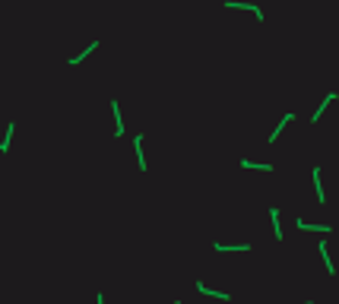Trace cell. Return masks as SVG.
Instances as JSON below:
<instances>
[{
  "label": "cell",
  "mask_w": 339,
  "mask_h": 304,
  "mask_svg": "<svg viewBox=\"0 0 339 304\" xmlns=\"http://www.w3.org/2000/svg\"><path fill=\"white\" fill-rule=\"evenodd\" d=\"M225 6H228V10H250L257 19H263V10L254 6V3H244V0H225Z\"/></svg>",
  "instance_id": "obj_1"
},
{
  "label": "cell",
  "mask_w": 339,
  "mask_h": 304,
  "mask_svg": "<svg viewBox=\"0 0 339 304\" xmlns=\"http://www.w3.org/2000/svg\"><path fill=\"white\" fill-rule=\"evenodd\" d=\"M219 254H247L250 244H213Z\"/></svg>",
  "instance_id": "obj_2"
},
{
  "label": "cell",
  "mask_w": 339,
  "mask_h": 304,
  "mask_svg": "<svg viewBox=\"0 0 339 304\" xmlns=\"http://www.w3.org/2000/svg\"><path fill=\"white\" fill-rule=\"evenodd\" d=\"M295 225H298L301 231H320V234L333 231V228H330V225H308V222H304V219H295Z\"/></svg>",
  "instance_id": "obj_3"
},
{
  "label": "cell",
  "mask_w": 339,
  "mask_h": 304,
  "mask_svg": "<svg viewBox=\"0 0 339 304\" xmlns=\"http://www.w3.org/2000/svg\"><path fill=\"white\" fill-rule=\"evenodd\" d=\"M111 111H114V136H124V120H120V105L111 101Z\"/></svg>",
  "instance_id": "obj_4"
},
{
  "label": "cell",
  "mask_w": 339,
  "mask_h": 304,
  "mask_svg": "<svg viewBox=\"0 0 339 304\" xmlns=\"http://www.w3.org/2000/svg\"><path fill=\"white\" fill-rule=\"evenodd\" d=\"M197 292H200V295H210V298H222V301H228V295H225V292H216V289H210V285H203V282H197Z\"/></svg>",
  "instance_id": "obj_5"
},
{
  "label": "cell",
  "mask_w": 339,
  "mask_h": 304,
  "mask_svg": "<svg viewBox=\"0 0 339 304\" xmlns=\"http://www.w3.org/2000/svg\"><path fill=\"white\" fill-rule=\"evenodd\" d=\"M133 149H136V162H140V168L146 171V155H143V136H133Z\"/></svg>",
  "instance_id": "obj_6"
},
{
  "label": "cell",
  "mask_w": 339,
  "mask_h": 304,
  "mask_svg": "<svg viewBox=\"0 0 339 304\" xmlns=\"http://www.w3.org/2000/svg\"><path fill=\"white\" fill-rule=\"evenodd\" d=\"M269 222H273V234H276V241H282V228H279V209H269Z\"/></svg>",
  "instance_id": "obj_7"
},
{
  "label": "cell",
  "mask_w": 339,
  "mask_h": 304,
  "mask_svg": "<svg viewBox=\"0 0 339 304\" xmlns=\"http://www.w3.org/2000/svg\"><path fill=\"white\" fill-rule=\"evenodd\" d=\"M311 175H314V190H317V203L324 206V184H320V168H314V171H311Z\"/></svg>",
  "instance_id": "obj_8"
},
{
  "label": "cell",
  "mask_w": 339,
  "mask_h": 304,
  "mask_svg": "<svg viewBox=\"0 0 339 304\" xmlns=\"http://www.w3.org/2000/svg\"><path fill=\"white\" fill-rule=\"evenodd\" d=\"M292 117H295V114H285V117L279 120V127H276V130H273V133H269V143H276V140H279V133H282V127H285V124H292Z\"/></svg>",
  "instance_id": "obj_9"
},
{
  "label": "cell",
  "mask_w": 339,
  "mask_h": 304,
  "mask_svg": "<svg viewBox=\"0 0 339 304\" xmlns=\"http://www.w3.org/2000/svg\"><path fill=\"white\" fill-rule=\"evenodd\" d=\"M320 257H324V263H327V273H336V266H333V260H330V250H327V244H324V241H320Z\"/></svg>",
  "instance_id": "obj_10"
},
{
  "label": "cell",
  "mask_w": 339,
  "mask_h": 304,
  "mask_svg": "<svg viewBox=\"0 0 339 304\" xmlns=\"http://www.w3.org/2000/svg\"><path fill=\"white\" fill-rule=\"evenodd\" d=\"M333 99H336V92H330V95H327V99H324V101H320V108L314 111V117H311V120H314V124H317V120H320V114H324V111H327V105H330V101H333Z\"/></svg>",
  "instance_id": "obj_11"
},
{
  "label": "cell",
  "mask_w": 339,
  "mask_h": 304,
  "mask_svg": "<svg viewBox=\"0 0 339 304\" xmlns=\"http://www.w3.org/2000/svg\"><path fill=\"white\" fill-rule=\"evenodd\" d=\"M244 168H254V171H273V165H260V162H250V159H241Z\"/></svg>",
  "instance_id": "obj_12"
},
{
  "label": "cell",
  "mask_w": 339,
  "mask_h": 304,
  "mask_svg": "<svg viewBox=\"0 0 339 304\" xmlns=\"http://www.w3.org/2000/svg\"><path fill=\"white\" fill-rule=\"evenodd\" d=\"M13 130H16V124H10V127H6V136H3V143H0V152H10V140H13Z\"/></svg>",
  "instance_id": "obj_13"
},
{
  "label": "cell",
  "mask_w": 339,
  "mask_h": 304,
  "mask_svg": "<svg viewBox=\"0 0 339 304\" xmlns=\"http://www.w3.org/2000/svg\"><path fill=\"white\" fill-rule=\"evenodd\" d=\"M95 48H99V41H92V45H89V48H86V51H80V54H76V57L70 60V64L76 67V64H80V60H86V54H89V51H95Z\"/></svg>",
  "instance_id": "obj_14"
},
{
  "label": "cell",
  "mask_w": 339,
  "mask_h": 304,
  "mask_svg": "<svg viewBox=\"0 0 339 304\" xmlns=\"http://www.w3.org/2000/svg\"><path fill=\"white\" fill-rule=\"evenodd\" d=\"M95 304H105V298H102V292H99V295H95Z\"/></svg>",
  "instance_id": "obj_15"
},
{
  "label": "cell",
  "mask_w": 339,
  "mask_h": 304,
  "mask_svg": "<svg viewBox=\"0 0 339 304\" xmlns=\"http://www.w3.org/2000/svg\"><path fill=\"white\" fill-rule=\"evenodd\" d=\"M304 304H314V301H304Z\"/></svg>",
  "instance_id": "obj_16"
},
{
  "label": "cell",
  "mask_w": 339,
  "mask_h": 304,
  "mask_svg": "<svg viewBox=\"0 0 339 304\" xmlns=\"http://www.w3.org/2000/svg\"><path fill=\"white\" fill-rule=\"evenodd\" d=\"M175 304H181V301H175Z\"/></svg>",
  "instance_id": "obj_17"
}]
</instances>
